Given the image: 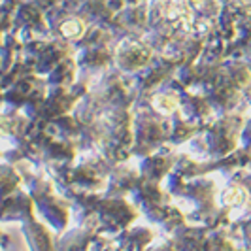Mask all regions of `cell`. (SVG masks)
<instances>
[{
	"instance_id": "cell-2",
	"label": "cell",
	"mask_w": 251,
	"mask_h": 251,
	"mask_svg": "<svg viewBox=\"0 0 251 251\" xmlns=\"http://www.w3.org/2000/svg\"><path fill=\"white\" fill-rule=\"evenodd\" d=\"M140 53H144V51H140L138 46H134V51H128V53H123V51H121V57L117 55V63H121V66H123L125 70H132L134 66L138 68V66H142L144 63H142V61H138V59L134 57V64H132V61H126L125 55H140ZM128 59H132V57H128Z\"/></svg>"
},
{
	"instance_id": "cell-1",
	"label": "cell",
	"mask_w": 251,
	"mask_h": 251,
	"mask_svg": "<svg viewBox=\"0 0 251 251\" xmlns=\"http://www.w3.org/2000/svg\"><path fill=\"white\" fill-rule=\"evenodd\" d=\"M100 210H104V212H112V215L110 214H104L102 215V223H108L110 225V228H117L119 226V221L117 219H121V223H123V226L128 223V219H130V208H128V204H125L123 201H108L106 204L102 202V208ZM121 228V226H119Z\"/></svg>"
}]
</instances>
